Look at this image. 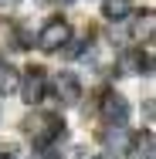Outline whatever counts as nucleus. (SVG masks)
Here are the masks:
<instances>
[{"mask_svg":"<svg viewBox=\"0 0 156 159\" xmlns=\"http://www.w3.org/2000/svg\"><path fill=\"white\" fill-rule=\"evenodd\" d=\"M58 3H71V0H58Z\"/></svg>","mask_w":156,"mask_h":159,"instance_id":"obj_11","label":"nucleus"},{"mask_svg":"<svg viewBox=\"0 0 156 159\" xmlns=\"http://www.w3.org/2000/svg\"><path fill=\"white\" fill-rule=\"evenodd\" d=\"M68 41H71V24L61 20V17L48 20L44 31L37 34V48L41 51H61V48H68Z\"/></svg>","mask_w":156,"mask_h":159,"instance_id":"obj_2","label":"nucleus"},{"mask_svg":"<svg viewBox=\"0 0 156 159\" xmlns=\"http://www.w3.org/2000/svg\"><path fill=\"white\" fill-rule=\"evenodd\" d=\"M10 7H17V0H0V10H10Z\"/></svg>","mask_w":156,"mask_h":159,"instance_id":"obj_9","label":"nucleus"},{"mask_svg":"<svg viewBox=\"0 0 156 159\" xmlns=\"http://www.w3.org/2000/svg\"><path fill=\"white\" fill-rule=\"evenodd\" d=\"M41 159H61V156H54V152H44V156H41Z\"/></svg>","mask_w":156,"mask_h":159,"instance_id":"obj_10","label":"nucleus"},{"mask_svg":"<svg viewBox=\"0 0 156 159\" xmlns=\"http://www.w3.org/2000/svg\"><path fill=\"white\" fill-rule=\"evenodd\" d=\"M14 88H17V71L7 61H0V95H7V92H14Z\"/></svg>","mask_w":156,"mask_h":159,"instance_id":"obj_7","label":"nucleus"},{"mask_svg":"<svg viewBox=\"0 0 156 159\" xmlns=\"http://www.w3.org/2000/svg\"><path fill=\"white\" fill-rule=\"evenodd\" d=\"M21 81V95L27 105H37L41 98H44V71L41 68H31V71H24V78H17Z\"/></svg>","mask_w":156,"mask_h":159,"instance_id":"obj_3","label":"nucleus"},{"mask_svg":"<svg viewBox=\"0 0 156 159\" xmlns=\"http://www.w3.org/2000/svg\"><path fill=\"white\" fill-rule=\"evenodd\" d=\"M27 129H31V139H34V146H41V149H48L58 135L64 132L61 125V119L58 115H48V112H41V115H34L31 122H27Z\"/></svg>","mask_w":156,"mask_h":159,"instance_id":"obj_1","label":"nucleus"},{"mask_svg":"<svg viewBox=\"0 0 156 159\" xmlns=\"http://www.w3.org/2000/svg\"><path fill=\"white\" fill-rule=\"evenodd\" d=\"M98 159H102V156H98Z\"/></svg>","mask_w":156,"mask_h":159,"instance_id":"obj_12","label":"nucleus"},{"mask_svg":"<svg viewBox=\"0 0 156 159\" xmlns=\"http://www.w3.org/2000/svg\"><path fill=\"white\" fill-rule=\"evenodd\" d=\"M58 98H61L64 105H75L78 98H82V85H78V78L75 75H58Z\"/></svg>","mask_w":156,"mask_h":159,"instance_id":"obj_5","label":"nucleus"},{"mask_svg":"<svg viewBox=\"0 0 156 159\" xmlns=\"http://www.w3.org/2000/svg\"><path fill=\"white\" fill-rule=\"evenodd\" d=\"M102 119H105L109 125H125V119H129V105H125V98L116 95V92H109V95L102 98Z\"/></svg>","mask_w":156,"mask_h":159,"instance_id":"obj_4","label":"nucleus"},{"mask_svg":"<svg viewBox=\"0 0 156 159\" xmlns=\"http://www.w3.org/2000/svg\"><path fill=\"white\" fill-rule=\"evenodd\" d=\"M129 10H132L129 0H102V14L109 20H122V17H129Z\"/></svg>","mask_w":156,"mask_h":159,"instance_id":"obj_6","label":"nucleus"},{"mask_svg":"<svg viewBox=\"0 0 156 159\" xmlns=\"http://www.w3.org/2000/svg\"><path fill=\"white\" fill-rule=\"evenodd\" d=\"M132 159H153V135H146V139H139V142H136Z\"/></svg>","mask_w":156,"mask_h":159,"instance_id":"obj_8","label":"nucleus"}]
</instances>
